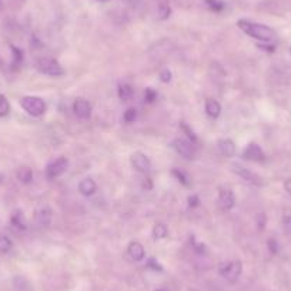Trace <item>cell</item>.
<instances>
[{"instance_id": "obj_21", "label": "cell", "mask_w": 291, "mask_h": 291, "mask_svg": "<svg viewBox=\"0 0 291 291\" xmlns=\"http://www.w3.org/2000/svg\"><path fill=\"white\" fill-rule=\"evenodd\" d=\"M172 174H173V176L176 177V179H177V180L180 181L183 186L189 187V186H190L189 176L184 173L183 170H179V169H173V170H172Z\"/></svg>"}, {"instance_id": "obj_9", "label": "cell", "mask_w": 291, "mask_h": 291, "mask_svg": "<svg viewBox=\"0 0 291 291\" xmlns=\"http://www.w3.org/2000/svg\"><path fill=\"white\" fill-rule=\"evenodd\" d=\"M52 219H53V212H52V209L48 204L40 205V207L36 209L34 220H36V223L39 224L40 227H49L50 223H52Z\"/></svg>"}, {"instance_id": "obj_4", "label": "cell", "mask_w": 291, "mask_h": 291, "mask_svg": "<svg viewBox=\"0 0 291 291\" xmlns=\"http://www.w3.org/2000/svg\"><path fill=\"white\" fill-rule=\"evenodd\" d=\"M241 271H243V264L238 260L223 263V264H220V268H219L220 275L223 278H226L228 283H236L238 277L241 275Z\"/></svg>"}, {"instance_id": "obj_23", "label": "cell", "mask_w": 291, "mask_h": 291, "mask_svg": "<svg viewBox=\"0 0 291 291\" xmlns=\"http://www.w3.org/2000/svg\"><path fill=\"white\" fill-rule=\"evenodd\" d=\"M9 111H10V104H9V100L6 99V96L0 93V117L8 116Z\"/></svg>"}, {"instance_id": "obj_17", "label": "cell", "mask_w": 291, "mask_h": 291, "mask_svg": "<svg viewBox=\"0 0 291 291\" xmlns=\"http://www.w3.org/2000/svg\"><path fill=\"white\" fill-rule=\"evenodd\" d=\"M12 224H13V227H16L17 230H26L27 228V223H26V219H24L23 213L22 212H15L12 214Z\"/></svg>"}, {"instance_id": "obj_30", "label": "cell", "mask_w": 291, "mask_h": 291, "mask_svg": "<svg viewBox=\"0 0 291 291\" xmlns=\"http://www.w3.org/2000/svg\"><path fill=\"white\" fill-rule=\"evenodd\" d=\"M144 99H146V102L147 103H153L156 99H157V92L154 90V89H146V92H144Z\"/></svg>"}, {"instance_id": "obj_27", "label": "cell", "mask_w": 291, "mask_h": 291, "mask_svg": "<svg viewBox=\"0 0 291 291\" xmlns=\"http://www.w3.org/2000/svg\"><path fill=\"white\" fill-rule=\"evenodd\" d=\"M180 127H181V130H183L184 133L187 134V137H189L190 140H191V143H196L197 142V136L194 134V132H193V130H191V129H190V127L187 126L186 123H184V121H181Z\"/></svg>"}, {"instance_id": "obj_34", "label": "cell", "mask_w": 291, "mask_h": 291, "mask_svg": "<svg viewBox=\"0 0 291 291\" xmlns=\"http://www.w3.org/2000/svg\"><path fill=\"white\" fill-rule=\"evenodd\" d=\"M187 203H189L190 207H197L198 203H200V198H198V196H196V194H191V196L187 198Z\"/></svg>"}, {"instance_id": "obj_33", "label": "cell", "mask_w": 291, "mask_h": 291, "mask_svg": "<svg viewBox=\"0 0 291 291\" xmlns=\"http://www.w3.org/2000/svg\"><path fill=\"white\" fill-rule=\"evenodd\" d=\"M191 244H193V247H194V250H196L197 253H204L205 252L204 244L196 243V240H194V237L193 236H191Z\"/></svg>"}, {"instance_id": "obj_13", "label": "cell", "mask_w": 291, "mask_h": 291, "mask_svg": "<svg viewBox=\"0 0 291 291\" xmlns=\"http://www.w3.org/2000/svg\"><path fill=\"white\" fill-rule=\"evenodd\" d=\"M127 253L130 256V259L134 260V261H142L146 256V252H144V247L139 241H132L127 247Z\"/></svg>"}, {"instance_id": "obj_20", "label": "cell", "mask_w": 291, "mask_h": 291, "mask_svg": "<svg viewBox=\"0 0 291 291\" xmlns=\"http://www.w3.org/2000/svg\"><path fill=\"white\" fill-rule=\"evenodd\" d=\"M169 234V230L165 227L163 223H157V224H154V227H153V237L156 238V240H161V238H165Z\"/></svg>"}, {"instance_id": "obj_6", "label": "cell", "mask_w": 291, "mask_h": 291, "mask_svg": "<svg viewBox=\"0 0 291 291\" xmlns=\"http://www.w3.org/2000/svg\"><path fill=\"white\" fill-rule=\"evenodd\" d=\"M67 167H69V160H67V158H56L55 161H52V163L46 167V177L50 179V180L57 179V177H60V176L67 170Z\"/></svg>"}, {"instance_id": "obj_36", "label": "cell", "mask_w": 291, "mask_h": 291, "mask_svg": "<svg viewBox=\"0 0 291 291\" xmlns=\"http://www.w3.org/2000/svg\"><path fill=\"white\" fill-rule=\"evenodd\" d=\"M284 189L291 196V179H287V180L284 181Z\"/></svg>"}, {"instance_id": "obj_10", "label": "cell", "mask_w": 291, "mask_h": 291, "mask_svg": "<svg viewBox=\"0 0 291 291\" xmlns=\"http://www.w3.org/2000/svg\"><path fill=\"white\" fill-rule=\"evenodd\" d=\"M243 157L245 160H250V161H264L266 160V154L264 151L261 150L259 144L256 143H250L243 151Z\"/></svg>"}, {"instance_id": "obj_37", "label": "cell", "mask_w": 291, "mask_h": 291, "mask_svg": "<svg viewBox=\"0 0 291 291\" xmlns=\"http://www.w3.org/2000/svg\"><path fill=\"white\" fill-rule=\"evenodd\" d=\"M143 187L147 190L151 189V181H150V179H144V181H143Z\"/></svg>"}, {"instance_id": "obj_12", "label": "cell", "mask_w": 291, "mask_h": 291, "mask_svg": "<svg viewBox=\"0 0 291 291\" xmlns=\"http://www.w3.org/2000/svg\"><path fill=\"white\" fill-rule=\"evenodd\" d=\"M132 164H133L134 169H136L137 172H140V173H147L150 170V167H151L149 157H147L144 153H140V151L132 154Z\"/></svg>"}, {"instance_id": "obj_38", "label": "cell", "mask_w": 291, "mask_h": 291, "mask_svg": "<svg viewBox=\"0 0 291 291\" xmlns=\"http://www.w3.org/2000/svg\"><path fill=\"white\" fill-rule=\"evenodd\" d=\"M260 49H264V50H267V52H274V46H263V45H259Z\"/></svg>"}, {"instance_id": "obj_16", "label": "cell", "mask_w": 291, "mask_h": 291, "mask_svg": "<svg viewBox=\"0 0 291 291\" xmlns=\"http://www.w3.org/2000/svg\"><path fill=\"white\" fill-rule=\"evenodd\" d=\"M205 113L212 118H217L221 113L220 103L214 99H207L205 100Z\"/></svg>"}, {"instance_id": "obj_19", "label": "cell", "mask_w": 291, "mask_h": 291, "mask_svg": "<svg viewBox=\"0 0 291 291\" xmlns=\"http://www.w3.org/2000/svg\"><path fill=\"white\" fill-rule=\"evenodd\" d=\"M17 180L23 184H29L33 180V170L29 167H20L17 170Z\"/></svg>"}, {"instance_id": "obj_18", "label": "cell", "mask_w": 291, "mask_h": 291, "mask_svg": "<svg viewBox=\"0 0 291 291\" xmlns=\"http://www.w3.org/2000/svg\"><path fill=\"white\" fill-rule=\"evenodd\" d=\"M118 99L121 102H130L133 99V89H132L130 85L123 83V85L118 86Z\"/></svg>"}, {"instance_id": "obj_25", "label": "cell", "mask_w": 291, "mask_h": 291, "mask_svg": "<svg viewBox=\"0 0 291 291\" xmlns=\"http://www.w3.org/2000/svg\"><path fill=\"white\" fill-rule=\"evenodd\" d=\"M12 50H13V66L17 67V66H20L22 60H23V53H22V50H19L15 46H12Z\"/></svg>"}, {"instance_id": "obj_22", "label": "cell", "mask_w": 291, "mask_h": 291, "mask_svg": "<svg viewBox=\"0 0 291 291\" xmlns=\"http://www.w3.org/2000/svg\"><path fill=\"white\" fill-rule=\"evenodd\" d=\"M12 247H13L12 240H10L9 237L0 234V253L10 252V250H12Z\"/></svg>"}, {"instance_id": "obj_2", "label": "cell", "mask_w": 291, "mask_h": 291, "mask_svg": "<svg viewBox=\"0 0 291 291\" xmlns=\"http://www.w3.org/2000/svg\"><path fill=\"white\" fill-rule=\"evenodd\" d=\"M36 69L46 74V76H52V77H60L64 74V69L62 64L57 60L52 59V57H41L36 62Z\"/></svg>"}, {"instance_id": "obj_8", "label": "cell", "mask_w": 291, "mask_h": 291, "mask_svg": "<svg viewBox=\"0 0 291 291\" xmlns=\"http://www.w3.org/2000/svg\"><path fill=\"white\" fill-rule=\"evenodd\" d=\"M219 204L223 210H231L234 204H236V198H234V193L230 187L221 186L219 189Z\"/></svg>"}, {"instance_id": "obj_40", "label": "cell", "mask_w": 291, "mask_h": 291, "mask_svg": "<svg viewBox=\"0 0 291 291\" xmlns=\"http://www.w3.org/2000/svg\"><path fill=\"white\" fill-rule=\"evenodd\" d=\"M290 50H291V49H290Z\"/></svg>"}, {"instance_id": "obj_28", "label": "cell", "mask_w": 291, "mask_h": 291, "mask_svg": "<svg viewBox=\"0 0 291 291\" xmlns=\"http://www.w3.org/2000/svg\"><path fill=\"white\" fill-rule=\"evenodd\" d=\"M136 117H137V111H136V109H127L126 111H124V114H123V120L126 121V123H133L134 120H136Z\"/></svg>"}, {"instance_id": "obj_24", "label": "cell", "mask_w": 291, "mask_h": 291, "mask_svg": "<svg viewBox=\"0 0 291 291\" xmlns=\"http://www.w3.org/2000/svg\"><path fill=\"white\" fill-rule=\"evenodd\" d=\"M283 231H284V234L291 236V213H288V214H284Z\"/></svg>"}, {"instance_id": "obj_7", "label": "cell", "mask_w": 291, "mask_h": 291, "mask_svg": "<svg viewBox=\"0 0 291 291\" xmlns=\"http://www.w3.org/2000/svg\"><path fill=\"white\" fill-rule=\"evenodd\" d=\"M231 169H233V172H234L238 177H241L244 181H247V183H250V184H254V186H261V184H263L261 177H259L257 174L253 173L252 170L245 169V167H243L241 164L233 163V164H231Z\"/></svg>"}, {"instance_id": "obj_14", "label": "cell", "mask_w": 291, "mask_h": 291, "mask_svg": "<svg viewBox=\"0 0 291 291\" xmlns=\"http://www.w3.org/2000/svg\"><path fill=\"white\" fill-rule=\"evenodd\" d=\"M219 150L223 156L226 157H233L236 154V144L231 139H221L219 142Z\"/></svg>"}, {"instance_id": "obj_39", "label": "cell", "mask_w": 291, "mask_h": 291, "mask_svg": "<svg viewBox=\"0 0 291 291\" xmlns=\"http://www.w3.org/2000/svg\"><path fill=\"white\" fill-rule=\"evenodd\" d=\"M158 291H163V290H158Z\"/></svg>"}, {"instance_id": "obj_5", "label": "cell", "mask_w": 291, "mask_h": 291, "mask_svg": "<svg viewBox=\"0 0 291 291\" xmlns=\"http://www.w3.org/2000/svg\"><path fill=\"white\" fill-rule=\"evenodd\" d=\"M172 147L180 154L181 157H184L186 160H194L197 156V151L194 149V143L189 142V140L176 139L172 143Z\"/></svg>"}, {"instance_id": "obj_31", "label": "cell", "mask_w": 291, "mask_h": 291, "mask_svg": "<svg viewBox=\"0 0 291 291\" xmlns=\"http://www.w3.org/2000/svg\"><path fill=\"white\" fill-rule=\"evenodd\" d=\"M158 77H160V81H163V83H170L172 81V71L169 69H163L160 71Z\"/></svg>"}, {"instance_id": "obj_26", "label": "cell", "mask_w": 291, "mask_h": 291, "mask_svg": "<svg viewBox=\"0 0 291 291\" xmlns=\"http://www.w3.org/2000/svg\"><path fill=\"white\" fill-rule=\"evenodd\" d=\"M207 6L214 10V12H221L224 9V3L220 2V0H205Z\"/></svg>"}, {"instance_id": "obj_3", "label": "cell", "mask_w": 291, "mask_h": 291, "mask_svg": "<svg viewBox=\"0 0 291 291\" xmlns=\"http://www.w3.org/2000/svg\"><path fill=\"white\" fill-rule=\"evenodd\" d=\"M20 104L23 110L33 117H40L46 111V103L43 102V99L36 96H26L20 100Z\"/></svg>"}, {"instance_id": "obj_11", "label": "cell", "mask_w": 291, "mask_h": 291, "mask_svg": "<svg viewBox=\"0 0 291 291\" xmlns=\"http://www.w3.org/2000/svg\"><path fill=\"white\" fill-rule=\"evenodd\" d=\"M73 111L74 114L81 120H86L92 116V104L87 102L86 99H77L76 102L73 103Z\"/></svg>"}, {"instance_id": "obj_1", "label": "cell", "mask_w": 291, "mask_h": 291, "mask_svg": "<svg viewBox=\"0 0 291 291\" xmlns=\"http://www.w3.org/2000/svg\"><path fill=\"white\" fill-rule=\"evenodd\" d=\"M237 26H238L245 34H248L250 37L260 40V41L271 43V41L275 39V32L271 27L266 26V24L254 23V22L247 20V19H240Z\"/></svg>"}, {"instance_id": "obj_15", "label": "cell", "mask_w": 291, "mask_h": 291, "mask_svg": "<svg viewBox=\"0 0 291 291\" xmlns=\"http://www.w3.org/2000/svg\"><path fill=\"white\" fill-rule=\"evenodd\" d=\"M96 190H97V184H96L95 180L92 179H85V180L80 181L79 184V191L83 194V196H92L95 194Z\"/></svg>"}, {"instance_id": "obj_32", "label": "cell", "mask_w": 291, "mask_h": 291, "mask_svg": "<svg viewBox=\"0 0 291 291\" xmlns=\"http://www.w3.org/2000/svg\"><path fill=\"white\" fill-rule=\"evenodd\" d=\"M147 267L153 268V270H156V271H163V267L158 264V261L156 259H150L147 261Z\"/></svg>"}, {"instance_id": "obj_29", "label": "cell", "mask_w": 291, "mask_h": 291, "mask_svg": "<svg viewBox=\"0 0 291 291\" xmlns=\"http://www.w3.org/2000/svg\"><path fill=\"white\" fill-rule=\"evenodd\" d=\"M170 13H172V9H170V6H167V5H161L160 9H158V19L164 20V19H167V17L170 16Z\"/></svg>"}, {"instance_id": "obj_35", "label": "cell", "mask_w": 291, "mask_h": 291, "mask_svg": "<svg viewBox=\"0 0 291 291\" xmlns=\"http://www.w3.org/2000/svg\"><path fill=\"white\" fill-rule=\"evenodd\" d=\"M268 248H270V252L273 253V254H275V253L278 252V244H277V241H275V240H270V241H268Z\"/></svg>"}]
</instances>
